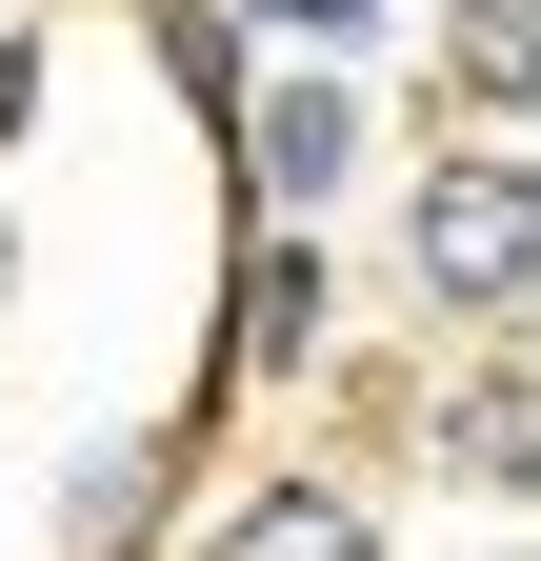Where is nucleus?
Returning a JSON list of instances; mask_svg holds the SVG:
<instances>
[{"mask_svg": "<svg viewBox=\"0 0 541 561\" xmlns=\"http://www.w3.org/2000/svg\"><path fill=\"white\" fill-rule=\"evenodd\" d=\"M161 81H181L200 121H221V101H241V21H221V0H161Z\"/></svg>", "mask_w": 541, "mask_h": 561, "instance_id": "6e6552de", "label": "nucleus"}, {"mask_svg": "<svg viewBox=\"0 0 541 561\" xmlns=\"http://www.w3.org/2000/svg\"><path fill=\"white\" fill-rule=\"evenodd\" d=\"M221 362H241V381H301V362H321V241H301V221L241 241V321H221Z\"/></svg>", "mask_w": 541, "mask_h": 561, "instance_id": "7ed1b4c3", "label": "nucleus"}, {"mask_svg": "<svg viewBox=\"0 0 541 561\" xmlns=\"http://www.w3.org/2000/svg\"><path fill=\"white\" fill-rule=\"evenodd\" d=\"M441 81L482 121H541V0H441Z\"/></svg>", "mask_w": 541, "mask_h": 561, "instance_id": "39448f33", "label": "nucleus"}, {"mask_svg": "<svg viewBox=\"0 0 541 561\" xmlns=\"http://www.w3.org/2000/svg\"><path fill=\"white\" fill-rule=\"evenodd\" d=\"M441 461L502 481V502H541V362H482V381H461L441 401Z\"/></svg>", "mask_w": 541, "mask_h": 561, "instance_id": "20e7f679", "label": "nucleus"}, {"mask_svg": "<svg viewBox=\"0 0 541 561\" xmlns=\"http://www.w3.org/2000/svg\"><path fill=\"white\" fill-rule=\"evenodd\" d=\"M221 561H381V522L342 502V481H261V502L221 522Z\"/></svg>", "mask_w": 541, "mask_h": 561, "instance_id": "423d86ee", "label": "nucleus"}, {"mask_svg": "<svg viewBox=\"0 0 541 561\" xmlns=\"http://www.w3.org/2000/svg\"><path fill=\"white\" fill-rule=\"evenodd\" d=\"M342 161H361V101H342V81H281V101L241 121V181L281 201V221H301V201H342Z\"/></svg>", "mask_w": 541, "mask_h": 561, "instance_id": "f03ea898", "label": "nucleus"}, {"mask_svg": "<svg viewBox=\"0 0 541 561\" xmlns=\"http://www.w3.org/2000/svg\"><path fill=\"white\" fill-rule=\"evenodd\" d=\"M261 21H281V41H321V60H342V41H381V0H261Z\"/></svg>", "mask_w": 541, "mask_h": 561, "instance_id": "1a4fd4ad", "label": "nucleus"}, {"mask_svg": "<svg viewBox=\"0 0 541 561\" xmlns=\"http://www.w3.org/2000/svg\"><path fill=\"white\" fill-rule=\"evenodd\" d=\"M401 261H422L441 321H521L541 301V161H422V221H401Z\"/></svg>", "mask_w": 541, "mask_h": 561, "instance_id": "f257e3e1", "label": "nucleus"}, {"mask_svg": "<svg viewBox=\"0 0 541 561\" xmlns=\"http://www.w3.org/2000/svg\"><path fill=\"white\" fill-rule=\"evenodd\" d=\"M161 442H120V461H81V502H60V541H81V561H141V522H161Z\"/></svg>", "mask_w": 541, "mask_h": 561, "instance_id": "0eeeda50", "label": "nucleus"}]
</instances>
